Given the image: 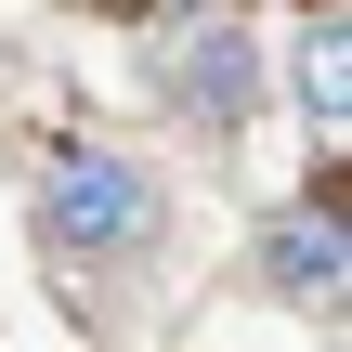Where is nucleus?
I'll list each match as a JSON object with an SVG mask.
<instances>
[{"mask_svg":"<svg viewBox=\"0 0 352 352\" xmlns=\"http://www.w3.org/2000/svg\"><path fill=\"white\" fill-rule=\"evenodd\" d=\"M340 274H352V222H340V170H314L274 222H261V248H248V287L261 300H300V314H340Z\"/></svg>","mask_w":352,"mask_h":352,"instance_id":"obj_3","label":"nucleus"},{"mask_svg":"<svg viewBox=\"0 0 352 352\" xmlns=\"http://www.w3.org/2000/svg\"><path fill=\"white\" fill-rule=\"evenodd\" d=\"M300 104H314V170L352 144V13H300Z\"/></svg>","mask_w":352,"mask_h":352,"instance_id":"obj_4","label":"nucleus"},{"mask_svg":"<svg viewBox=\"0 0 352 352\" xmlns=\"http://www.w3.org/2000/svg\"><path fill=\"white\" fill-rule=\"evenodd\" d=\"M144 78H157V104L183 118V131H248L261 118V26L248 13H157L144 26Z\"/></svg>","mask_w":352,"mask_h":352,"instance_id":"obj_2","label":"nucleus"},{"mask_svg":"<svg viewBox=\"0 0 352 352\" xmlns=\"http://www.w3.org/2000/svg\"><path fill=\"white\" fill-rule=\"evenodd\" d=\"M26 196H39V274L65 300H91V314L131 274H157V248H170V183L131 144H104V131H52Z\"/></svg>","mask_w":352,"mask_h":352,"instance_id":"obj_1","label":"nucleus"}]
</instances>
